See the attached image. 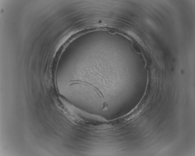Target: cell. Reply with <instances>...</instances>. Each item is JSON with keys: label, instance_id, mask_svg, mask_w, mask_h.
Returning <instances> with one entry per match:
<instances>
[{"label": "cell", "instance_id": "2", "mask_svg": "<svg viewBox=\"0 0 195 156\" xmlns=\"http://www.w3.org/2000/svg\"><path fill=\"white\" fill-rule=\"evenodd\" d=\"M132 47L134 51L139 54L142 53V50L139 44L136 42H133L132 43Z\"/></svg>", "mask_w": 195, "mask_h": 156}, {"label": "cell", "instance_id": "1", "mask_svg": "<svg viewBox=\"0 0 195 156\" xmlns=\"http://www.w3.org/2000/svg\"><path fill=\"white\" fill-rule=\"evenodd\" d=\"M70 86H71L73 85H76V84H82V85H84L88 86L90 87L91 88H92L94 90H95V91L99 95V96L100 97V98L102 100L104 99V97L103 96V94H102L101 92L100 91V90H99L98 89L96 88V87L92 85V84L89 83L87 82H83V81H71L70 82Z\"/></svg>", "mask_w": 195, "mask_h": 156}, {"label": "cell", "instance_id": "3", "mask_svg": "<svg viewBox=\"0 0 195 156\" xmlns=\"http://www.w3.org/2000/svg\"><path fill=\"white\" fill-rule=\"evenodd\" d=\"M108 108V105L107 104V103H104V106H103V110L106 109L107 108Z\"/></svg>", "mask_w": 195, "mask_h": 156}]
</instances>
